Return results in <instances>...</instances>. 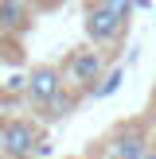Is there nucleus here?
Returning <instances> with one entry per match:
<instances>
[{"label": "nucleus", "mask_w": 156, "mask_h": 159, "mask_svg": "<svg viewBox=\"0 0 156 159\" xmlns=\"http://www.w3.org/2000/svg\"><path fill=\"white\" fill-rule=\"evenodd\" d=\"M121 82H125V70H121V66H113V70H105V74H101V82L94 85L86 97L101 101V97H109V93H117V89H121Z\"/></svg>", "instance_id": "8"}, {"label": "nucleus", "mask_w": 156, "mask_h": 159, "mask_svg": "<svg viewBox=\"0 0 156 159\" xmlns=\"http://www.w3.org/2000/svg\"><path fill=\"white\" fill-rule=\"evenodd\" d=\"M82 27H86V39H90V43L113 47L117 39L125 35L129 20H125V16H117V12H109L105 4H98V0H94V4L86 8V16H82Z\"/></svg>", "instance_id": "5"}, {"label": "nucleus", "mask_w": 156, "mask_h": 159, "mask_svg": "<svg viewBox=\"0 0 156 159\" xmlns=\"http://www.w3.org/2000/svg\"><path fill=\"white\" fill-rule=\"evenodd\" d=\"M35 27L31 0H0V35H27Z\"/></svg>", "instance_id": "6"}, {"label": "nucleus", "mask_w": 156, "mask_h": 159, "mask_svg": "<svg viewBox=\"0 0 156 159\" xmlns=\"http://www.w3.org/2000/svg\"><path fill=\"white\" fill-rule=\"evenodd\" d=\"M62 89H66V74H62V66H55V62H39V66H31L27 74H23V101H27L31 109H39V113H43Z\"/></svg>", "instance_id": "2"}, {"label": "nucleus", "mask_w": 156, "mask_h": 159, "mask_svg": "<svg viewBox=\"0 0 156 159\" xmlns=\"http://www.w3.org/2000/svg\"><path fill=\"white\" fill-rule=\"evenodd\" d=\"M82 97H86V93H78V89H70V85H66V89H62L59 97H55L51 105L43 109V113H47V120H66V116L74 113V105H78Z\"/></svg>", "instance_id": "7"}, {"label": "nucleus", "mask_w": 156, "mask_h": 159, "mask_svg": "<svg viewBox=\"0 0 156 159\" xmlns=\"http://www.w3.org/2000/svg\"><path fill=\"white\" fill-rule=\"evenodd\" d=\"M98 4H105L109 12H117V16H125V20H129V16H133V4H137V0H98Z\"/></svg>", "instance_id": "9"}, {"label": "nucleus", "mask_w": 156, "mask_h": 159, "mask_svg": "<svg viewBox=\"0 0 156 159\" xmlns=\"http://www.w3.org/2000/svg\"><path fill=\"white\" fill-rule=\"evenodd\" d=\"M62 74H66V85H70V89L90 93L94 85L101 82V74H105V51H98V43L70 51V58H66V66H62Z\"/></svg>", "instance_id": "3"}, {"label": "nucleus", "mask_w": 156, "mask_h": 159, "mask_svg": "<svg viewBox=\"0 0 156 159\" xmlns=\"http://www.w3.org/2000/svg\"><path fill=\"white\" fill-rule=\"evenodd\" d=\"M101 144H105V159H144L148 148H152V140H148L144 120H125Z\"/></svg>", "instance_id": "4"}, {"label": "nucleus", "mask_w": 156, "mask_h": 159, "mask_svg": "<svg viewBox=\"0 0 156 159\" xmlns=\"http://www.w3.org/2000/svg\"><path fill=\"white\" fill-rule=\"evenodd\" d=\"M43 128L31 116H0V152L4 159H35Z\"/></svg>", "instance_id": "1"}, {"label": "nucleus", "mask_w": 156, "mask_h": 159, "mask_svg": "<svg viewBox=\"0 0 156 159\" xmlns=\"http://www.w3.org/2000/svg\"><path fill=\"white\" fill-rule=\"evenodd\" d=\"M66 159H78V155H66Z\"/></svg>", "instance_id": "11"}, {"label": "nucleus", "mask_w": 156, "mask_h": 159, "mask_svg": "<svg viewBox=\"0 0 156 159\" xmlns=\"http://www.w3.org/2000/svg\"><path fill=\"white\" fill-rule=\"evenodd\" d=\"M144 159H156V148H148V155H144Z\"/></svg>", "instance_id": "10"}]
</instances>
